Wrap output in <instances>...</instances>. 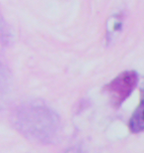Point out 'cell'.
Returning a JSON list of instances; mask_svg holds the SVG:
<instances>
[{"label": "cell", "mask_w": 144, "mask_h": 153, "mask_svg": "<svg viewBox=\"0 0 144 153\" xmlns=\"http://www.w3.org/2000/svg\"><path fill=\"white\" fill-rule=\"evenodd\" d=\"M128 126L131 132L138 133L144 130V100L140 102L131 116Z\"/></svg>", "instance_id": "3"}, {"label": "cell", "mask_w": 144, "mask_h": 153, "mask_svg": "<svg viewBox=\"0 0 144 153\" xmlns=\"http://www.w3.org/2000/svg\"><path fill=\"white\" fill-rule=\"evenodd\" d=\"M138 76L134 71L121 73L111 82L106 85V91L111 94L112 100L115 106H119L135 88Z\"/></svg>", "instance_id": "2"}, {"label": "cell", "mask_w": 144, "mask_h": 153, "mask_svg": "<svg viewBox=\"0 0 144 153\" xmlns=\"http://www.w3.org/2000/svg\"><path fill=\"white\" fill-rule=\"evenodd\" d=\"M66 153H85L81 147H71L66 151Z\"/></svg>", "instance_id": "4"}, {"label": "cell", "mask_w": 144, "mask_h": 153, "mask_svg": "<svg viewBox=\"0 0 144 153\" xmlns=\"http://www.w3.org/2000/svg\"><path fill=\"white\" fill-rule=\"evenodd\" d=\"M17 125L22 133L36 141L50 143L59 131V116L44 103H29L20 109Z\"/></svg>", "instance_id": "1"}]
</instances>
